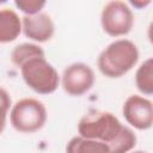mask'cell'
<instances>
[{"instance_id":"cell-1","label":"cell","mask_w":153,"mask_h":153,"mask_svg":"<svg viewBox=\"0 0 153 153\" xmlns=\"http://www.w3.org/2000/svg\"><path fill=\"white\" fill-rule=\"evenodd\" d=\"M80 136L105 143L109 153H128L136 145L135 133L109 111L85 114L78 123Z\"/></svg>"},{"instance_id":"cell-2","label":"cell","mask_w":153,"mask_h":153,"mask_svg":"<svg viewBox=\"0 0 153 153\" xmlns=\"http://www.w3.org/2000/svg\"><path fill=\"white\" fill-rule=\"evenodd\" d=\"M139 61V49L129 39L121 38L111 42L98 56L97 65L100 73L108 78H121Z\"/></svg>"},{"instance_id":"cell-3","label":"cell","mask_w":153,"mask_h":153,"mask_svg":"<svg viewBox=\"0 0 153 153\" xmlns=\"http://www.w3.org/2000/svg\"><path fill=\"white\" fill-rule=\"evenodd\" d=\"M24 82L39 94H50L60 85V75L51 63L43 57H35L26 61L20 68Z\"/></svg>"},{"instance_id":"cell-4","label":"cell","mask_w":153,"mask_h":153,"mask_svg":"<svg viewBox=\"0 0 153 153\" xmlns=\"http://www.w3.org/2000/svg\"><path fill=\"white\" fill-rule=\"evenodd\" d=\"M47 109L42 102L35 98L19 99L12 105L10 121L12 127L20 133L31 134L42 129L47 122Z\"/></svg>"},{"instance_id":"cell-5","label":"cell","mask_w":153,"mask_h":153,"mask_svg":"<svg viewBox=\"0 0 153 153\" xmlns=\"http://www.w3.org/2000/svg\"><path fill=\"white\" fill-rule=\"evenodd\" d=\"M100 24L103 31L109 36L121 37L130 32L134 25V13L124 1H109L102 10Z\"/></svg>"},{"instance_id":"cell-6","label":"cell","mask_w":153,"mask_h":153,"mask_svg":"<svg viewBox=\"0 0 153 153\" xmlns=\"http://www.w3.org/2000/svg\"><path fill=\"white\" fill-rule=\"evenodd\" d=\"M94 80V72L88 65L75 62L69 65L63 71L61 76V86L67 94L79 97L92 88Z\"/></svg>"},{"instance_id":"cell-7","label":"cell","mask_w":153,"mask_h":153,"mask_svg":"<svg viewBox=\"0 0 153 153\" xmlns=\"http://www.w3.org/2000/svg\"><path fill=\"white\" fill-rule=\"evenodd\" d=\"M123 117L128 124L139 130H146L153 123V105L152 102L139 94L129 96L122 108Z\"/></svg>"},{"instance_id":"cell-8","label":"cell","mask_w":153,"mask_h":153,"mask_svg":"<svg viewBox=\"0 0 153 153\" xmlns=\"http://www.w3.org/2000/svg\"><path fill=\"white\" fill-rule=\"evenodd\" d=\"M22 31L24 35L38 43L49 41L55 32V24L48 13L39 12L22 18Z\"/></svg>"},{"instance_id":"cell-9","label":"cell","mask_w":153,"mask_h":153,"mask_svg":"<svg viewBox=\"0 0 153 153\" xmlns=\"http://www.w3.org/2000/svg\"><path fill=\"white\" fill-rule=\"evenodd\" d=\"M22 32V18L14 10L0 8V43L13 42Z\"/></svg>"},{"instance_id":"cell-10","label":"cell","mask_w":153,"mask_h":153,"mask_svg":"<svg viewBox=\"0 0 153 153\" xmlns=\"http://www.w3.org/2000/svg\"><path fill=\"white\" fill-rule=\"evenodd\" d=\"M66 153H109V147L100 141L78 135L68 141Z\"/></svg>"},{"instance_id":"cell-11","label":"cell","mask_w":153,"mask_h":153,"mask_svg":"<svg viewBox=\"0 0 153 153\" xmlns=\"http://www.w3.org/2000/svg\"><path fill=\"white\" fill-rule=\"evenodd\" d=\"M45 56L44 50L35 43H22L14 47L11 51V61L14 66L20 68L26 61L35 57Z\"/></svg>"},{"instance_id":"cell-12","label":"cell","mask_w":153,"mask_h":153,"mask_svg":"<svg viewBox=\"0 0 153 153\" xmlns=\"http://www.w3.org/2000/svg\"><path fill=\"white\" fill-rule=\"evenodd\" d=\"M135 85L137 90L145 94L151 96L153 93V59L145 60L135 73Z\"/></svg>"},{"instance_id":"cell-13","label":"cell","mask_w":153,"mask_h":153,"mask_svg":"<svg viewBox=\"0 0 153 153\" xmlns=\"http://www.w3.org/2000/svg\"><path fill=\"white\" fill-rule=\"evenodd\" d=\"M45 1L43 0H16V7L24 13V16H33L42 11L45 6Z\"/></svg>"},{"instance_id":"cell-14","label":"cell","mask_w":153,"mask_h":153,"mask_svg":"<svg viewBox=\"0 0 153 153\" xmlns=\"http://www.w3.org/2000/svg\"><path fill=\"white\" fill-rule=\"evenodd\" d=\"M10 108H11V97L5 88L0 87V134L5 129Z\"/></svg>"},{"instance_id":"cell-15","label":"cell","mask_w":153,"mask_h":153,"mask_svg":"<svg viewBox=\"0 0 153 153\" xmlns=\"http://www.w3.org/2000/svg\"><path fill=\"white\" fill-rule=\"evenodd\" d=\"M130 5H133L136 8H143L148 5H151V0H145V1H130Z\"/></svg>"},{"instance_id":"cell-16","label":"cell","mask_w":153,"mask_h":153,"mask_svg":"<svg viewBox=\"0 0 153 153\" xmlns=\"http://www.w3.org/2000/svg\"><path fill=\"white\" fill-rule=\"evenodd\" d=\"M131 153H148V152H146V151H134Z\"/></svg>"}]
</instances>
